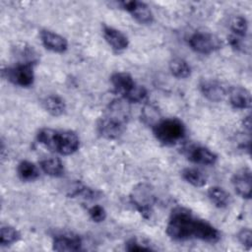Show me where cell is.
I'll list each match as a JSON object with an SVG mask.
<instances>
[{"instance_id": "obj_2", "label": "cell", "mask_w": 252, "mask_h": 252, "mask_svg": "<svg viewBox=\"0 0 252 252\" xmlns=\"http://www.w3.org/2000/svg\"><path fill=\"white\" fill-rule=\"evenodd\" d=\"M153 131L158 142L166 146H172L184 138L186 128L178 118H166L161 119L153 128Z\"/></svg>"}, {"instance_id": "obj_23", "label": "cell", "mask_w": 252, "mask_h": 252, "mask_svg": "<svg viewBox=\"0 0 252 252\" xmlns=\"http://www.w3.org/2000/svg\"><path fill=\"white\" fill-rule=\"evenodd\" d=\"M19 177L24 181H33L39 176L38 167L32 161L22 160L17 167Z\"/></svg>"}, {"instance_id": "obj_33", "label": "cell", "mask_w": 252, "mask_h": 252, "mask_svg": "<svg viewBox=\"0 0 252 252\" xmlns=\"http://www.w3.org/2000/svg\"><path fill=\"white\" fill-rule=\"evenodd\" d=\"M227 39H228L229 45L233 49H235L237 51H243L244 52L245 45H244V39H243L242 36H238V35H235V34L232 33L228 36Z\"/></svg>"}, {"instance_id": "obj_17", "label": "cell", "mask_w": 252, "mask_h": 252, "mask_svg": "<svg viewBox=\"0 0 252 252\" xmlns=\"http://www.w3.org/2000/svg\"><path fill=\"white\" fill-rule=\"evenodd\" d=\"M14 49V56L19 59L18 63H26L34 65L38 61V54L34 50L33 46L25 42L17 43Z\"/></svg>"}, {"instance_id": "obj_18", "label": "cell", "mask_w": 252, "mask_h": 252, "mask_svg": "<svg viewBox=\"0 0 252 252\" xmlns=\"http://www.w3.org/2000/svg\"><path fill=\"white\" fill-rule=\"evenodd\" d=\"M110 82L114 91L120 94L122 96L136 84L133 77L126 72H116L112 74Z\"/></svg>"}, {"instance_id": "obj_13", "label": "cell", "mask_w": 252, "mask_h": 252, "mask_svg": "<svg viewBox=\"0 0 252 252\" xmlns=\"http://www.w3.org/2000/svg\"><path fill=\"white\" fill-rule=\"evenodd\" d=\"M82 247V239L73 233L58 234L53 238L52 249L59 252L78 251Z\"/></svg>"}, {"instance_id": "obj_7", "label": "cell", "mask_w": 252, "mask_h": 252, "mask_svg": "<svg viewBox=\"0 0 252 252\" xmlns=\"http://www.w3.org/2000/svg\"><path fill=\"white\" fill-rule=\"evenodd\" d=\"M79 147L80 139L75 132L70 130L58 131L55 145L56 153L63 156H69L77 152Z\"/></svg>"}, {"instance_id": "obj_28", "label": "cell", "mask_w": 252, "mask_h": 252, "mask_svg": "<svg viewBox=\"0 0 252 252\" xmlns=\"http://www.w3.org/2000/svg\"><path fill=\"white\" fill-rule=\"evenodd\" d=\"M147 97V90L144 86L137 83L123 95V98L128 102H142Z\"/></svg>"}, {"instance_id": "obj_11", "label": "cell", "mask_w": 252, "mask_h": 252, "mask_svg": "<svg viewBox=\"0 0 252 252\" xmlns=\"http://www.w3.org/2000/svg\"><path fill=\"white\" fill-rule=\"evenodd\" d=\"M124 123H121L117 120H114L106 115L101 117L97 122V132L103 138L112 140L117 139L121 136L125 129Z\"/></svg>"}, {"instance_id": "obj_16", "label": "cell", "mask_w": 252, "mask_h": 252, "mask_svg": "<svg viewBox=\"0 0 252 252\" xmlns=\"http://www.w3.org/2000/svg\"><path fill=\"white\" fill-rule=\"evenodd\" d=\"M229 103L236 109H246L251 106V94L243 87H232L227 94Z\"/></svg>"}, {"instance_id": "obj_21", "label": "cell", "mask_w": 252, "mask_h": 252, "mask_svg": "<svg viewBox=\"0 0 252 252\" xmlns=\"http://www.w3.org/2000/svg\"><path fill=\"white\" fill-rule=\"evenodd\" d=\"M140 117L145 125L154 128L161 120V113L157 105L146 103L141 109Z\"/></svg>"}, {"instance_id": "obj_22", "label": "cell", "mask_w": 252, "mask_h": 252, "mask_svg": "<svg viewBox=\"0 0 252 252\" xmlns=\"http://www.w3.org/2000/svg\"><path fill=\"white\" fill-rule=\"evenodd\" d=\"M208 197L212 204L220 209L226 208L230 203L229 194L220 186L210 187L208 190Z\"/></svg>"}, {"instance_id": "obj_6", "label": "cell", "mask_w": 252, "mask_h": 252, "mask_svg": "<svg viewBox=\"0 0 252 252\" xmlns=\"http://www.w3.org/2000/svg\"><path fill=\"white\" fill-rule=\"evenodd\" d=\"M121 7L126 10L131 16L140 24L148 25L151 24L154 20V15L150 7L141 1L130 0V1H122L120 2Z\"/></svg>"}, {"instance_id": "obj_14", "label": "cell", "mask_w": 252, "mask_h": 252, "mask_svg": "<svg viewBox=\"0 0 252 252\" xmlns=\"http://www.w3.org/2000/svg\"><path fill=\"white\" fill-rule=\"evenodd\" d=\"M130 102H128L126 99L124 98H117L112 100L107 109H106V113L105 115L117 120L121 123L126 124L127 121L129 120L130 117Z\"/></svg>"}, {"instance_id": "obj_5", "label": "cell", "mask_w": 252, "mask_h": 252, "mask_svg": "<svg viewBox=\"0 0 252 252\" xmlns=\"http://www.w3.org/2000/svg\"><path fill=\"white\" fill-rule=\"evenodd\" d=\"M4 76L12 84L20 87H31L34 81V72L32 64L17 63L3 71Z\"/></svg>"}, {"instance_id": "obj_1", "label": "cell", "mask_w": 252, "mask_h": 252, "mask_svg": "<svg viewBox=\"0 0 252 252\" xmlns=\"http://www.w3.org/2000/svg\"><path fill=\"white\" fill-rule=\"evenodd\" d=\"M166 233L170 238L178 241L196 238L205 242L216 243L220 238V234L215 226L182 207L171 212L166 224Z\"/></svg>"}, {"instance_id": "obj_31", "label": "cell", "mask_w": 252, "mask_h": 252, "mask_svg": "<svg viewBox=\"0 0 252 252\" xmlns=\"http://www.w3.org/2000/svg\"><path fill=\"white\" fill-rule=\"evenodd\" d=\"M125 249L127 251H131V252L152 250V248L150 246H148V244H146L144 242H141L137 238H131V239L127 240V242L125 243Z\"/></svg>"}, {"instance_id": "obj_15", "label": "cell", "mask_w": 252, "mask_h": 252, "mask_svg": "<svg viewBox=\"0 0 252 252\" xmlns=\"http://www.w3.org/2000/svg\"><path fill=\"white\" fill-rule=\"evenodd\" d=\"M102 33L105 41L109 44V46L113 50L120 52L127 48L129 44V40L127 36L119 30L114 29L112 27L104 26L102 30Z\"/></svg>"}, {"instance_id": "obj_29", "label": "cell", "mask_w": 252, "mask_h": 252, "mask_svg": "<svg viewBox=\"0 0 252 252\" xmlns=\"http://www.w3.org/2000/svg\"><path fill=\"white\" fill-rule=\"evenodd\" d=\"M230 29L232 33L244 37L248 31V22L243 16H236L230 22Z\"/></svg>"}, {"instance_id": "obj_12", "label": "cell", "mask_w": 252, "mask_h": 252, "mask_svg": "<svg viewBox=\"0 0 252 252\" xmlns=\"http://www.w3.org/2000/svg\"><path fill=\"white\" fill-rule=\"evenodd\" d=\"M39 35H40V39H41V42L44 45V47L52 52L63 53L68 48L67 39L64 36L52 32V31L42 30V31H40Z\"/></svg>"}, {"instance_id": "obj_24", "label": "cell", "mask_w": 252, "mask_h": 252, "mask_svg": "<svg viewBox=\"0 0 252 252\" xmlns=\"http://www.w3.org/2000/svg\"><path fill=\"white\" fill-rule=\"evenodd\" d=\"M170 73L177 79H185L191 75V67L188 62L182 58L176 57L169 61Z\"/></svg>"}, {"instance_id": "obj_25", "label": "cell", "mask_w": 252, "mask_h": 252, "mask_svg": "<svg viewBox=\"0 0 252 252\" xmlns=\"http://www.w3.org/2000/svg\"><path fill=\"white\" fill-rule=\"evenodd\" d=\"M183 179L195 187H203L207 183V176L203 171L194 167H187L182 170Z\"/></svg>"}, {"instance_id": "obj_10", "label": "cell", "mask_w": 252, "mask_h": 252, "mask_svg": "<svg viewBox=\"0 0 252 252\" xmlns=\"http://www.w3.org/2000/svg\"><path fill=\"white\" fill-rule=\"evenodd\" d=\"M232 185L235 192L244 199H250L251 197V183L252 176L251 170L248 167H244L236 171L232 177Z\"/></svg>"}, {"instance_id": "obj_4", "label": "cell", "mask_w": 252, "mask_h": 252, "mask_svg": "<svg viewBox=\"0 0 252 252\" xmlns=\"http://www.w3.org/2000/svg\"><path fill=\"white\" fill-rule=\"evenodd\" d=\"M188 43L195 52L201 54H210L222 46V41L217 35L205 32L193 33L189 37Z\"/></svg>"}, {"instance_id": "obj_30", "label": "cell", "mask_w": 252, "mask_h": 252, "mask_svg": "<svg viewBox=\"0 0 252 252\" xmlns=\"http://www.w3.org/2000/svg\"><path fill=\"white\" fill-rule=\"evenodd\" d=\"M89 216L90 218L95 221V222H101L105 220L106 218V211L104 210L103 207L99 206V205H94L92 206L89 211Z\"/></svg>"}, {"instance_id": "obj_32", "label": "cell", "mask_w": 252, "mask_h": 252, "mask_svg": "<svg viewBox=\"0 0 252 252\" xmlns=\"http://www.w3.org/2000/svg\"><path fill=\"white\" fill-rule=\"evenodd\" d=\"M238 241L247 249H250L252 246V232L250 228H242L237 234Z\"/></svg>"}, {"instance_id": "obj_34", "label": "cell", "mask_w": 252, "mask_h": 252, "mask_svg": "<svg viewBox=\"0 0 252 252\" xmlns=\"http://www.w3.org/2000/svg\"><path fill=\"white\" fill-rule=\"evenodd\" d=\"M242 126L244 130H246L248 133L251 131V116L247 115L243 120H242Z\"/></svg>"}, {"instance_id": "obj_27", "label": "cell", "mask_w": 252, "mask_h": 252, "mask_svg": "<svg viewBox=\"0 0 252 252\" xmlns=\"http://www.w3.org/2000/svg\"><path fill=\"white\" fill-rule=\"evenodd\" d=\"M21 238V234L17 228L11 225H3L0 230V243L2 246L11 245Z\"/></svg>"}, {"instance_id": "obj_8", "label": "cell", "mask_w": 252, "mask_h": 252, "mask_svg": "<svg viewBox=\"0 0 252 252\" xmlns=\"http://www.w3.org/2000/svg\"><path fill=\"white\" fill-rule=\"evenodd\" d=\"M186 156L190 161L202 165H213L218 160V156L213 151L200 145L190 146L186 150Z\"/></svg>"}, {"instance_id": "obj_19", "label": "cell", "mask_w": 252, "mask_h": 252, "mask_svg": "<svg viewBox=\"0 0 252 252\" xmlns=\"http://www.w3.org/2000/svg\"><path fill=\"white\" fill-rule=\"evenodd\" d=\"M43 108L52 116H60L66 110L64 99L58 94H49L42 100Z\"/></svg>"}, {"instance_id": "obj_20", "label": "cell", "mask_w": 252, "mask_h": 252, "mask_svg": "<svg viewBox=\"0 0 252 252\" xmlns=\"http://www.w3.org/2000/svg\"><path fill=\"white\" fill-rule=\"evenodd\" d=\"M39 166L45 174L52 177H60L64 174L63 162L56 157H49L41 159Z\"/></svg>"}, {"instance_id": "obj_26", "label": "cell", "mask_w": 252, "mask_h": 252, "mask_svg": "<svg viewBox=\"0 0 252 252\" xmlns=\"http://www.w3.org/2000/svg\"><path fill=\"white\" fill-rule=\"evenodd\" d=\"M58 130H54L51 128H42L36 134V139L39 144H41L46 149L55 152L56 145V137Z\"/></svg>"}, {"instance_id": "obj_3", "label": "cell", "mask_w": 252, "mask_h": 252, "mask_svg": "<svg viewBox=\"0 0 252 252\" xmlns=\"http://www.w3.org/2000/svg\"><path fill=\"white\" fill-rule=\"evenodd\" d=\"M156 201L157 197L154 188L146 182L137 184L130 193L131 204L145 219L151 217Z\"/></svg>"}, {"instance_id": "obj_9", "label": "cell", "mask_w": 252, "mask_h": 252, "mask_svg": "<svg viewBox=\"0 0 252 252\" xmlns=\"http://www.w3.org/2000/svg\"><path fill=\"white\" fill-rule=\"evenodd\" d=\"M228 90L222 83L217 80H203L200 83L202 94L211 101H220L228 94Z\"/></svg>"}]
</instances>
